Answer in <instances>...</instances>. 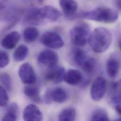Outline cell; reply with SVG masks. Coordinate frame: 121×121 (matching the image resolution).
Wrapping results in <instances>:
<instances>
[{
  "label": "cell",
  "instance_id": "obj_18",
  "mask_svg": "<svg viewBox=\"0 0 121 121\" xmlns=\"http://www.w3.org/2000/svg\"><path fill=\"white\" fill-rule=\"evenodd\" d=\"M24 92L26 96L32 101L36 103H40L42 102L39 90L37 87L26 86L24 89Z\"/></svg>",
  "mask_w": 121,
  "mask_h": 121
},
{
  "label": "cell",
  "instance_id": "obj_2",
  "mask_svg": "<svg viewBox=\"0 0 121 121\" xmlns=\"http://www.w3.org/2000/svg\"><path fill=\"white\" fill-rule=\"evenodd\" d=\"M112 40V34L108 29L104 27H98L91 34L88 42L94 52L101 53L109 48Z\"/></svg>",
  "mask_w": 121,
  "mask_h": 121
},
{
  "label": "cell",
  "instance_id": "obj_7",
  "mask_svg": "<svg viewBox=\"0 0 121 121\" xmlns=\"http://www.w3.org/2000/svg\"><path fill=\"white\" fill-rule=\"evenodd\" d=\"M66 99V92L60 87L49 89L45 91L44 94V101L47 104H49L52 101L62 103L64 102Z\"/></svg>",
  "mask_w": 121,
  "mask_h": 121
},
{
  "label": "cell",
  "instance_id": "obj_19",
  "mask_svg": "<svg viewBox=\"0 0 121 121\" xmlns=\"http://www.w3.org/2000/svg\"><path fill=\"white\" fill-rule=\"evenodd\" d=\"M39 32L35 27H28L23 32V37L25 41L28 43L35 42L38 37Z\"/></svg>",
  "mask_w": 121,
  "mask_h": 121
},
{
  "label": "cell",
  "instance_id": "obj_12",
  "mask_svg": "<svg viewBox=\"0 0 121 121\" xmlns=\"http://www.w3.org/2000/svg\"><path fill=\"white\" fill-rule=\"evenodd\" d=\"M23 119L26 121H40L43 115L39 108L34 104H30L25 108L23 113Z\"/></svg>",
  "mask_w": 121,
  "mask_h": 121
},
{
  "label": "cell",
  "instance_id": "obj_33",
  "mask_svg": "<svg viewBox=\"0 0 121 121\" xmlns=\"http://www.w3.org/2000/svg\"><path fill=\"white\" fill-rule=\"evenodd\" d=\"M119 47L120 50L121 51V38L119 41Z\"/></svg>",
  "mask_w": 121,
  "mask_h": 121
},
{
  "label": "cell",
  "instance_id": "obj_27",
  "mask_svg": "<svg viewBox=\"0 0 121 121\" xmlns=\"http://www.w3.org/2000/svg\"><path fill=\"white\" fill-rule=\"evenodd\" d=\"M6 89L1 86L0 87V105L1 107H4L7 105L9 98Z\"/></svg>",
  "mask_w": 121,
  "mask_h": 121
},
{
  "label": "cell",
  "instance_id": "obj_21",
  "mask_svg": "<svg viewBox=\"0 0 121 121\" xmlns=\"http://www.w3.org/2000/svg\"><path fill=\"white\" fill-rule=\"evenodd\" d=\"M29 53L28 47L24 44L18 46L13 53L14 60L17 62H20L25 60Z\"/></svg>",
  "mask_w": 121,
  "mask_h": 121
},
{
  "label": "cell",
  "instance_id": "obj_17",
  "mask_svg": "<svg viewBox=\"0 0 121 121\" xmlns=\"http://www.w3.org/2000/svg\"><path fill=\"white\" fill-rule=\"evenodd\" d=\"M120 67V63L118 60L113 57L109 58L107 61L106 65V72L108 76L115 78L118 74Z\"/></svg>",
  "mask_w": 121,
  "mask_h": 121
},
{
  "label": "cell",
  "instance_id": "obj_14",
  "mask_svg": "<svg viewBox=\"0 0 121 121\" xmlns=\"http://www.w3.org/2000/svg\"><path fill=\"white\" fill-rule=\"evenodd\" d=\"M20 40V34L17 31H13L4 36L1 40V45L6 49L11 50L17 45Z\"/></svg>",
  "mask_w": 121,
  "mask_h": 121
},
{
  "label": "cell",
  "instance_id": "obj_30",
  "mask_svg": "<svg viewBox=\"0 0 121 121\" xmlns=\"http://www.w3.org/2000/svg\"><path fill=\"white\" fill-rule=\"evenodd\" d=\"M19 0L22 2L23 3L26 4H31L34 1V0Z\"/></svg>",
  "mask_w": 121,
  "mask_h": 121
},
{
  "label": "cell",
  "instance_id": "obj_29",
  "mask_svg": "<svg viewBox=\"0 0 121 121\" xmlns=\"http://www.w3.org/2000/svg\"><path fill=\"white\" fill-rule=\"evenodd\" d=\"M115 109L117 113L121 116V104L117 105L115 107ZM117 121H121V118L117 120Z\"/></svg>",
  "mask_w": 121,
  "mask_h": 121
},
{
  "label": "cell",
  "instance_id": "obj_31",
  "mask_svg": "<svg viewBox=\"0 0 121 121\" xmlns=\"http://www.w3.org/2000/svg\"><path fill=\"white\" fill-rule=\"evenodd\" d=\"M116 6L119 9L121 10V0H116Z\"/></svg>",
  "mask_w": 121,
  "mask_h": 121
},
{
  "label": "cell",
  "instance_id": "obj_4",
  "mask_svg": "<svg viewBox=\"0 0 121 121\" xmlns=\"http://www.w3.org/2000/svg\"><path fill=\"white\" fill-rule=\"evenodd\" d=\"M40 41L43 45L52 49H60L64 45V41L60 35L52 31L44 33Z\"/></svg>",
  "mask_w": 121,
  "mask_h": 121
},
{
  "label": "cell",
  "instance_id": "obj_9",
  "mask_svg": "<svg viewBox=\"0 0 121 121\" xmlns=\"http://www.w3.org/2000/svg\"><path fill=\"white\" fill-rule=\"evenodd\" d=\"M40 11L42 19L44 22H55L58 21L61 16V13L58 9L50 5L40 8Z\"/></svg>",
  "mask_w": 121,
  "mask_h": 121
},
{
  "label": "cell",
  "instance_id": "obj_23",
  "mask_svg": "<svg viewBox=\"0 0 121 121\" xmlns=\"http://www.w3.org/2000/svg\"><path fill=\"white\" fill-rule=\"evenodd\" d=\"M97 66V62L95 59L92 58H87L84 61L81 68L85 73L90 74L92 73L95 70Z\"/></svg>",
  "mask_w": 121,
  "mask_h": 121
},
{
  "label": "cell",
  "instance_id": "obj_8",
  "mask_svg": "<svg viewBox=\"0 0 121 121\" xmlns=\"http://www.w3.org/2000/svg\"><path fill=\"white\" fill-rule=\"evenodd\" d=\"M38 62L49 68H52L56 66L59 61L58 54L54 51L46 50L41 52L38 56Z\"/></svg>",
  "mask_w": 121,
  "mask_h": 121
},
{
  "label": "cell",
  "instance_id": "obj_25",
  "mask_svg": "<svg viewBox=\"0 0 121 121\" xmlns=\"http://www.w3.org/2000/svg\"><path fill=\"white\" fill-rule=\"evenodd\" d=\"M91 120L92 121H109V118L107 112L103 109H98L91 115Z\"/></svg>",
  "mask_w": 121,
  "mask_h": 121
},
{
  "label": "cell",
  "instance_id": "obj_28",
  "mask_svg": "<svg viewBox=\"0 0 121 121\" xmlns=\"http://www.w3.org/2000/svg\"><path fill=\"white\" fill-rule=\"evenodd\" d=\"M9 58L7 53L3 51L0 52V67L2 68L7 66L9 63Z\"/></svg>",
  "mask_w": 121,
  "mask_h": 121
},
{
  "label": "cell",
  "instance_id": "obj_10",
  "mask_svg": "<svg viewBox=\"0 0 121 121\" xmlns=\"http://www.w3.org/2000/svg\"><path fill=\"white\" fill-rule=\"evenodd\" d=\"M23 22L26 25L37 26L44 23L41 17L40 8L33 7L28 9L25 14Z\"/></svg>",
  "mask_w": 121,
  "mask_h": 121
},
{
  "label": "cell",
  "instance_id": "obj_15",
  "mask_svg": "<svg viewBox=\"0 0 121 121\" xmlns=\"http://www.w3.org/2000/svg\"><path fill=\"white\" fill-rule=\"evenodd\" d=\"M109 95L111 103L116 105L121 104V79L112 85Z\"/></svg>",
  "mask_w": 121,
  "mask_h": 121
},
{
  "label": "cell",
  "instance_id": "obj_6",
  "mask_svg": "<svg viewBox=\"0 0 121 121\" xmlns=\"http://www.w3.org/2000/svg\"><path fill=\"white\" fill-rule=\"evenodd\" d=\"M106 92V81L102 77H99L93 82L90 91L91 99L99 101L104 97Z\"/></svg>",
  "mask_w": 121,
  "mask_h": 121
},
{
  "label": "cell",
  "instance_id": "obj_1",
  "mask_svg": "<svg viewBox=\"0 0 121 121\" xmlns=\"http://www.w3.org/2000/svg\"><path fill=\"white\" fill-rule=\"evenodd\" d=\"M119 17L118 12L115 9L106 7H98L93 9L76 14L75 18H85L105 23H112Z\"/></svg>",
  "mask_w": 121,
  "mask_h": 121
},
{
  "label": "cell",
  "instance_id": "obj_20",
  "mask_svg": "<svg viewBox=\"0 0 121 121\" xmlns=\"http://www.w3.org/2000/svg\"><path fill=\"white\" fill-rule=\"evenodd\" d=\"M18 115V107L16 103H13L9 107L2 121H16L17 119Z\"/></svg>",
  "mask_w": 121,
  "mask_h": 121
},
{
  "label": "cell",
  "instance_id": "obj_13",
  "mask_svg": "<svg viewBox=\"0 0 121 121\" xmlns=\"http://www.w3.org/2000/svg\"><path fill=\"white\" fill-rule=\"evenodd\" d=\"M65 74L64 67L58 66L51 68L45 75L46 79L54 83H59L64 80Z\"/></svg>",
  "mask_w": 121,
  "mask_h": 121
},
{
  "label": "cell",
  "instance_id": "obj_24",
  "mask_svg": "<svg viewBox=\"0 0 121 121\" xmlns=\"http://www.w3.org/2000/svg\"><path fill=\"white\" fill-rule=\"evenodd\" d=\"M87 58L86 52L81 49H76L73 52V61L74 63L80 67H81L82 64Z\"/></svg>",
  "mask_w": 121,
  "mask_h": 121
},
{
  "label": "cell",
  "instance_id": "obj_26",
  "mask_svg": "<svg viewBox=\"0 0 121 121\" xmlns=\"http://www.w3.org/2000/svg\"><path fill=\"white\" fill-rule=\"evenodd\" d=\"M0 82L3 87L8 91H10L11 89V80L9 74L3 73L0 75Z\"/></svg>",
  "mask_w": 121,
  "mask_h": 121
},
{
  "label": "cell",
  "instance_id": "obj_32",
  "mask_svg": "<svg viewBox=\"0 0 121 121\" xmlns=\"http://www.w3.org/2000/svg\"><path fill=\"white\" fill-rule=\"evenodd\" d=\"M37 1L39 3H40V4H42L43 3H44L45 0H37Z\"/></svg>",
  "mask_w": 121,
  "mask_h": 121
},
{
  "label": "cell",
  "instance_id": "obj_3",
  "mask_svg": "<svg viewBox=\"0 0 121 121\" xmlns=\"http://www.w3.org/2000/svg\"><path fill=\"white\" fill-rule=\"evenodd\" d=\"M73 43L78 46L85 45L89 40L90 34L89 26L85 23L78 24L72 27L69 32Z\"/></svg>",
  "mask_w": 121,
  "mask_h": 121
},
{
  "label": "cell",
  "instance_id": "obj_16",
  "mask_svg": "<svg viewBox=\"0 0 121 121\" xmlns=\"http://www.w3.org/2000/svg\"><path fill=\"white\" fill-rule=\"evenodd\" d=\"M82 80V74L79 70L71 69L65 73L64 80L69 85H76L81 83Z\"/></svg>",
  "mask_w": 121,
  "mask_h": 121
},
{
  "label": "cell",
  "instance_id": "obj_22",
  "mask_svg": "<svg viewBox=\"0 0 121 121\" xmlns=\"http://www.w3.org/2000/svg\"><path fill=\"white\" fill-rule=\"evenodd\" d=\"M76 117V111L73 108H67L61 112L59 120L61 121H74Z\"/></svg>",
  "mask_w": 121,
  "mask_h": 121
},
{
  "label": "cell",
  "instance_id": "obj_5",
  "mask_svg": "<svg viewBox=\"0 0 121 121\" xmlns=\"http://www.w3.org/2000/svg\"><path fill=\"white\" fill-rule=\"evenodd\" d=\"M18 75L21 82L27 85H32L36 82L37 75L31 65L26 63L19 67Z\"/></svg>",
  "mask_w": 121,
  "mask_h": 121
},
{
  "label": "cell",
  "instance_id": "obj_11",
  "mask_svg": "<svg viewBox=\"0 0 121 121\" xmlns=\"http://www.w3.org/2000/svg\"><path fill=\"white\" fill-rule=\"evenodd\" d=\"M59 3L66 18L73 19L78 9V3L75 0H59Z\"/></svg>",
  "mask_w": 121,
  "mask_h": 121
}]
</instances>
